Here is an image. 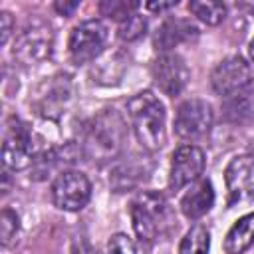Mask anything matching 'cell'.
Masks as SVG:
<instances>
[{
  "label": "cell",
  "instance_id": "cell-19",
  "mask_svg": "<svg viewBox=\"0 0 254 254\" xmlns=\"http://www.w3.org/2000/svg\"><path fill=\"white\" fill-rule=\"evenodd\" d=\"M189 10L208 26H218L226 18V4L214 0H192L189 2Z\"/></svg>",
  "mask_w": 254,
  "mask_h": 254
},
{
  "label": "cell",
  "instance_id": "cell-17",
  "mask_svg": "<svg viewBox=\"0 0 254 254\" xmlns=\"http://www.w3.org/2000/svg\"><path fill=\"white\" fill-rule=\"evenodd\" d=\"M254 244V212L240 216L224 238V252L226 254H244Z\"/></svg>",
  "mask_w": 254,
  "mask_h": 254
},
{
  "label": "cell",
  "instance_id": "cell-23",
  "mask_svg": "<svg viewBox=\"0 0 254 254\" xmlns=\"http://www.w3.org/2000/svg\"><path fill=\"white\" fill-rule=\"evenodd\" d=\"M107 254H137V246L131 236L117 232L107 242Z\"/></svg>",
  "mask_w": 254,
  "mask_h": 254
},
{
  "label": "cell",
  "instance_id": "cell-2",
  "mask_svg": "<svg viewBox=\"0 0 254 254\" xmlns=\"http://www.w3.org/2000/svg\"><path fill=\"white\" fill-rule=\"evenodd\" d=\"M133 133L143 149L159 151L165 145V107L153 91H141L127 101Z\"/></svg>",
  "mask_w": 254,
  "mask_h": 254
},
{
  "label": "cell",
  "instance_id": "cell-22",
  "mask_svg": "<svg viewBox=\"0 0 254 254\" xmlns=\"http://www.w3.org/2000/svg\"><path fill=\"white\" fill-rule=\"evenodd\" d=\"M20 228V218L16 214V210L12 208H4L2 214H0V240H2V246H10V242L14 240L16 232Z\"/></svg>",
  "mask_w": 254,
  "mask_h": 254
},
{
  "label": "cell",
  "instance_id": "cell-28",
  "mask_svg": "<svg viewBox=\"0 0 254 254\" xmlns=\"http://www.w3.org/2000/svg\"><path fill=\"white\" fill-rule=\"evenodd\" d=\"M238 8H244V10H248V12H252V14H254V4H252V2H248V4L240 2V4H238Z\"/></svg>",
  "mask_w": 254,
  "mask_h": 254
},
{
  "label": "cell",
  "instance_id": "cell-11",
  "mask_svg": "<svg viewBox=\"0 0 254 254\" xmlns=\"http://www.w3.org/2000/svg\"><path fill=\"white\" fill-rule=\"evenodd\" d=\"M151 71H153V79L159 85V89L171 97L179 95L190 79V69L187 62L179 54H173V52L161 54L155 60Z\"/></svg>",
  "mask_w": 254,
  "mask_h": 254
},
{
  "label": "cell",
  "instance_id": "cell-29",
  "mask_svg": "<svg viewBox=\"0 0 254 254\" xmlns=\"http://www.w3.org/2000/svg\"><path fill=\"white\" fill-rule=\"evenodd\" d=\"M250 60L254 62V38H252V42H250Z\"/></svg>",
  "mask_w": 254,
  "mask_h": 254
},
{
  "label": "cell",
  "instance_id": "cell-12",
  "mask_svg": "<svg viewBox=\"0 0 254 254\" xmlns=\"http://www.w3.org/2000/svg\"><path fill=\"white\" fill-rule=\"evenodd\" d=\"M228 204H236L254 196V155H238L230 159L224 171Z\"/></svg>",
  "mask_w": 254,
  "mask_h": 254
},
{
  "label": "cell",
  "instance_id": "cell-15",
  "mask_svg": "<svg viewBox=\"0 0 254 254\" xmlns=\"http://www.w3.org/2000/svg\"><path fill=\"white\" fill-rule=\"evenodd\" d=\"M214 204V189L208 179H200L190 185V189L181 198V210L187 218L198 220L202 218Z\"/></svg>",
  "mask_w": 254,
  "mask_h": 254
},
{
  "label": "cell",
  "instance_id": "cell-6",
  "mask_svg": "<svg viewBox=\"0 0 254 254\" xmlns=\"http://www.w3.org/2000/svg\"><path fill=\"white\" fill-rule=\"evenodd\" d=\"M105 44H107V26L101 20H85L71 30L67 48L73 64L83 65L93 62L97 56H101Z\"/></svg>",
  "mask_w": 254,
  "mask_h": 254
},
{
  "label": "cell",
  "instance_id": "cell-10",
  "mask_svg": "<svg viewBox=\"0 0 254 254\" xmlns=\"http://www.w3.org/2000/svg\"><path fill=\"white\" fill-rule=\"evenodd\" d=\"M252 79H254L252 77V67L240 56H230V58L222 60L220 64H216V67L210 73L212 89L224 99L234 95L242 87H246Z\"/></svg>",
  "mask_w": 254,
  "mask_h": 254
},
{
  "label": "cell",
  "instance_id": "cell-25",
  "mask_svg": "<svg viewBox=\"0 0 254 254\" xmlns=\"http://www.w3.org/2000/svg\"><path fill=\"white\" fill-rule=\"evenodd\" d=\"M77 6H79V2H75V0H73V2H62V0H60V2L54 4L56 12H58L60 16H71V14L77 10Z\"/></svg>",
  "mask_w": 254,
  "mask_h": 254
},
{
  "label": "cell",
  "instance_id": "cell-5",
  "mask_svg": "<svg viewBox=\"0 0 254 254\" xmlns=\"http://www.w3.org/2000/svg\"><path fill=\"white\" fill-rule=\"evenodd\" d=\"M34 145L30 127L18 117H10L4 127L2 163L10 171H24L34 165Z\"/></svg>",
  "mask_w": 254,
  "mask_h": 254
},
{
  "label": "cell",
  "instance_id": "cell-13",
  "mask_svg": "<svg viewBox=\"0 0 254 254\" xmlns=\"http://www.w3.org/2000/svg\"><path fill=\"white\" fill-rule=\"evenodd\" d=\"M153 163L143 155H131L113 165L109 175V185L115 192H125L139 187L151 173Z\"/></svg>",
  "mask_w": 254,
  "mask_h": 254
},
{
  "label": "cell",
  "instance_id": "cell-8",
  "mask_svg": "<svg viewBox=\"0 0 254 254\" xmlns=\"http://www.w3.org/2000/svg\"><path fill=\"white\" fill-rule=\"evenodd\" d=\"M212 107L204 99H187L177 107L175 133L185 141H194L204 137L212 127Z\"/></svg>",
  "mask_w": 254,
  "mask_h": 254
},
{
  "label": "cell",
  "instance_id": "cell-14",
  "mask_svg": "<svg viewBox=\"0 0 254 254\" xmlns=\"http://www.w3.org/2000/svg\"><path fill=\"white\" fill-rule=\"evenodd\" d=\"M198 36V30L189 22L181 18H167L155 32L153 44L159 52L169 54L173 48H177L183 42H190Z\"/></svg>",
  "mask_w": 254,
  "mask_h": 254
},
{
  "label": "cell",
  "instance_id": "cell-9",
  "mask_svg": "<svg viewBox=\"0 0 254 254\" xmlns=\"http://www.w3.org/2000/svg\"><path fill=\"white\" fill-rule=\"evenodd\" d=\"M206 159L204 151L196 145H181L171 157L169 187L171 190H181L183 187L196 183L204 171Z\"/></svg>",
  "mask_w": 254,
  "mask_h": 254
},
{
  "label": "cell",
  "instance_id": "cell-1",
  "mask_svg": "<svg viewBox=\"0 0 254 254\" xmlns=\"http://www.w3.org/2000/svg\"><path fill=\"white\" fill-rule=\"evenodd\" d=\"M127 137V125L117 109H103L85 127L81 153L87 161L107 163L121 155Z\"/></svg>",
  "mask_w": 254,
  "mask_h": 254
},
{
  "label": "cell",
  "instance_id": "cell-24",
  "mask_svg": "<svg viewBox=\"0 0 254 254\" xmlns=\"http://www.w3.org/2000/svg\"><path fill=\"white\" fill-rule=\"evenodd\" d=\"M0 46H6L10 36H12V28H14V20L10 16V12H0Z\"/></svg>",
  "mask_w": 254,
  "mask_h": 254
},
{
  "label": "cell",
  "instance_id": "cell-21",
  "mask_svg": "<svg viewBox=\"0 0 254 254\" xmlns=\"http://www.w3.org/2000/svg\"><path fill=\"white\" fill-rule=\"evenodd\" d=\"M145 32H147V18L141 16L139 12H135L125 22L119 24V38L125 42H135V40L143 38Z\"/></svg>",
  "mask_w": 254,
  "mask_h": 254
},
{
  "label": "cell",
  "instance_id": "cell-26",
  "mask_svg": "<svg viewBox=\"0 0 254 254\" xmlns=\"http://www.w3.org/2000/svg\"><path fill=\"white\" fill-rule=\"evenodd\" d=\"M175 6H177V0H171V2H149L147 4V8L153 10V12H167V10L175 8Z\"/></svg>",
  "mask_w": 254,
  "mask_h": 254
},
{
  "label": "cell",
  "instance_id": "cell-4",
  "mask_svg": "<svg viewBox=\"0 0 254 254\" xmlns=\"http://www.w3.org/2000/svg\"><path fill=\"white\" fill-rule=\"evenodd\" d=\"M54 34L48 22L42 18H32L26 22L22 32L16 36L14 42V58L24 65H34L46 60L52 52Z\"/></svg>",
  "mask_w": 254,
  "mask_h": 254
},
{
  "label": "cell",
  "instance_id": "cell-7",
  "mask_svg": "<svg viewBox=\"0 0 254 254\" xmlns=\"http://www.w3.org/2000/svg\"><path fill=\"white\" fill-rule=\"evenodd\" d=\"M91 198V183L81 171H62L52 183V200L58 208L75 212L87 206Z\"/></svg>",
  "mask_w": 254,
  "mask_h": 254
},
{
  "label": "cell",
  "instance_id": "cell-16",
  "mask_svg": "<svg viewBox=\"0 0 254 254\" xmlns=\"http://www.w3.org/2000/svg\"><path fill=\"white\" fill-rule=\"evenodd\" d=\"M224 117L232 123H244L254 119V79L222 101Z\"/></svg>",
  "mask_w": 254,
  "mask_h": 254
},
{
  "label": "cell",
  "instance_id": "cell-27",
  "mask_svg": "<svg viewBox=\"0 0 254 254\" xmlns=\"http://www.w3.org/2000/svg\"><path fill=\"white\" fill-rule=\"evenodd\" d=\"M10 190V179H8V173H2V192L6 194Z\"/></svg>",
  "mask_w": 254,
  "mask_h": 254
},
{
  "label": "cell",
  "instance_id": "cell-18",
  "mask_svg": "<svg viewBox=\"0 0 254 254\" xmlns=\"http://www.w3.org/2000/svg\"><path fill=\"white\" fill-rule=\"evenodd\" d=\"M210 250V230L204 224H194L181 240L179 254H208Z\"/></svg>",
  "mask_w": 254,
  "mask_h": 254
},
{
  "label": "cell",
  "instance_id": "cell-3",
  "mask_svg": "<svg viewBox=\"0 0 254 254\" xmlns=\"http://www.w3.org/2000/svg\"><path fill=\"white\" fill-rule=\"evenodd\" d=\"M133 230L143 246H151L159 236L173 228V214L163 194L145 190L131 200Z\"/></svg>",
  "mask_w": 254,
  "mask_h": 254
},
{
  "label": "cell",
  "instance_id": "cell-20",
  "mask_svg": "<svg viewBox=\"0 0 254 254\" xmlns=\"http://www.w3.org/2000/svg\"><path fill=\"white\" fill-rule=\"evenodd\" d=\"M139 6L141 4L137 0H103L99 2V14L121 24L129 16H133L139 10Z\"/></svg>",
  "mask_w": 254,
  "mask_h": 254
}]
</instances>
